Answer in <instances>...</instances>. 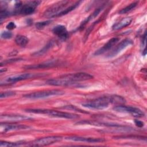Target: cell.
Instances as JSON below:
<instances>
[{
  "instance_id": "9",
  "label": "cell",
  "mask_w": 147,
  "mask_h": 147,
  "mask_svg": "<svg viewBox=\"0 0 147 147\" xmlns=\"http://www.w3.org/2000/svg\"><path fill=\"white\" fill-rule=\"evenodd\" d=\"M41 3L40 1H34L28 2L25 5H22L21 8L17 11L21 14L29 15L34 13L36 7Z\"/></svg>"
},
{
  "instance_id": "24",
  "label": "cell",
  "mask_w": 147,
  "mask_h": 147,
  "mask_svg": "<svg viewBox=\"0 0 147 147\" xmlns=\"http://www.w3.org/2000/svg\"><path fill=\"white\" fill-rule=\"evenodd\" d=\"M51 21H52L51 20H47V21H41V22H36V24H35L36 28L38 29H42L44 27H45L46 26L48 25L51 22Z\"/></svg>"
},
{
  "instance_id": "12",
  "label": "cell",
  "mask_w": 147,
  "mask_h": 147,
  "mask_svg": "<svg viewBox=\"0 0 147 147\" xmlns=\"http://www.w3.org/2000/svg\"><path fill=\"white\" fill-rule=\"evenodd\" d=\"M65 140L74 141H79L88 143H98L102 142L105 140L102 138H92V137H84L80 136H69L65 138Z\"/></svg>"
},
{
  "instance_id": "16",
  "label": "cell",
  "mask_w": 147,
  "mask_h": 147,
  "mask_svg": "<svg viewBox=\"0 0 147 147\" xmlns=\"http://www.w3.org/2000/svg\"><path fill=\"white\" fill-rule=\"evenodd\" d=\"M53 33L61 40H65L68 37V32L65 26L58 25L52 29Z\"/></svg>"
},
{
  "instance_id": "5",
  "label": "cell",
  "mask_w": 147,
  "mask_h": 147,
  "mask_svg": "<svg viewBox=\"0 0 147 147\" xmlns=\"http://www.w3.org/2000/svg\"><path fill=\"white\" fill-rule=\"evenodd\" d=\"M113 109L119 113H125L131 114L132 116L137 117V118H141L144 117L145 114L144 113L138 108L132 107V106H128L122 105H119L117 106H114Z\"/></svg>"
},
{
  "instance_id": "27",
  "label": "cell",
  "mask_w": 147,
  "mask_h": 147,
  "mask_svg": "<svg viewBox=\"0 0 147 147\" xmlns=\"http://www.w3.org/2000/svg\"><path fill=\"white\" fill-rule=\"evenodd\" d=\"M22 60V59H9V60H6L5 61H4L3 62H1V65L2 66L3 64H9V63H11L13 62H15V61H20Z\"/></svg>"
},
{
  "instance_id": "1",
  "label": "cell",
  "mask_w": 147,
  "mask_h": 147,
  "mask_svg": "<svg viewBox=\"0 0 147 147\" xmlns=\"http://www.w3.org/2000/svg\"><path fill=\"white\" fill-rule=\"evenodd\" d=\"M93 78V76L86 72H78L63 75L59 78L48 80L47 84L55 86H71L80 81H85Z\"/></svg>"
},
{
  "instance_id": "3",
  "label": "cell",
  "mask_w": 147,
  "mask_h": 147,
  "mask_svg": "<svg viewBox=\"0 0 147 147\" xmlns=\"http://www.w3.org/2000/svg\"><path fill=\"white\" fill-rule=\"evenodd\" d=\"M26 112L30 113H35V114H45L49 116L57 117V118H65V119H76L79 117V116L77 114L57 111V110H48V109H26L25 110Z\"/></svg>"
},
{
  "instance_id": "15",
  "label": "cell",
  "mask_w": 147,
  "mask_h": 147,
  "mask_svg": "<svg viewBox=\"0 0 147 147\" xmlns=\"http://www.w3.org/2000/svg\"><path fill=\"white\" fill-rule=\"evenodd\" d=\"M4 125L3 123L1 125V132H8L10 131H16L19 130H24L29 128V127L28 126L23 125H17V124H11V123H4Z\"/></svg>"
},
{
  "instance_id": "6",
  "label": "cell",
  "mask_w": 147,
  "mask_h": 147,
  "mask_svg": "<svg viewBox=\"0 0 147 147\" xmlns=\"http://www.w3.org/2000/svg\"><path fill=\"white\" fill-rule=\"evenodd\" d=\"M69 3L68 1H61L53 4L47 9L43 13V16L45 17H53L56 14H58L64 9L68 3Z\"/></svg>"
},
{
  "instance_id": "23",
  "label": "cell",
  "mask_w": 147,
  "mask_h": 147,
  "mask_svg": "<svg viewBox=\"0 0 147 147\" xmlns=\"http://www.w3.org/2000/svg\"><path fill=\"white\" fill-rule=\"evenodd\" d=\"M22 144L21 142H6L1 141L0 142V146H18L21 145Z\"/></svg>"
},
{
  "instance_id": "28",
  "label": "cell",
  "mask_w": 147,
  "mask_h": 147,
  "mask_svg": "<svg viewBox=\"0 0 147 147\" xmlns=\"http://www.w3.org/2000/svg\"><path fill=\"white\" fill-rule=\"evenodd\" d=\"M6 28L8 30H13L16 28V25L14 22H10L6 25Z\"/></svg>"
},
{
  "instance_id": "10",
  "label": "cell",
  "mask_w": 147,
  "mask_h": 147,
  "mask_svg": "<svg viewBox=\"0 0 147 147\" xmlns=\"http://www.w3.org/2000/svg\"><path fill=\"white\" fill-rule=\"evenodd\" d=\"M133 44V41L130 38H125L123 40L115 47L114 49H113V51L111 52H110L107 55V57L109 58H111L115 56L120 52H121L123 49H125L129 45H132Z\"/></svg>"
},
{
  "instance_id": "8",
  "label": "cell",
  "mask_w": 147,
  "mask_h": 147,
  "mask_svg": "<svg viewBox=\"0 0 147 147\" xmlns=\"http://www.w3.org/2000/svg\"><path fill=\"white\" fill-rule=\"evenodd\" d=\"M43 74H30V73H25V74H21L18 75H14L12 76H8L4 80V83H16L17 82H20L21 80H24L26 79H30V78H37L39 76H42ZM3 81H1V82H3Z\"/></svg>"
},
{
  "instance_id": "7",
  "label": "cell",
  "mask_w": 147,
  "mask_h": 147,
  "mask_svg": "<svg viewBox=\"0 0 147 147\" xmlns=\"http://www.w3.org/2000/svg\"><path fill=\"white\" fill-rule=\"evenodd\" d=\"M62 139L61 137L60 136H49L46 137L40 138L37 139L31 142L28 145L32 146H42L51 145L56 143Z\"/></svg>"
},
{
  "instance_id": "20",
  "label": "cell",
  "mask_w": 147,
  "mask_h": 147,
  "mask_svg": "<svg viewBox=\"0 0 147 147\" xmlns=\"http://www.w3.org/2000/svg\"><path fill=\"white\" fill-rule=\"evenodd\" d=\"M15 42L20 47H25L29 42V39L25 36L17 34L15 37Z\"/></svg>"
},
{
  "instance_id": "25",
  "label": "cell",
  "mask_w": 147,
  "mask_h": 147,
  "mask_svg": "<svg viewBox=\"0 0 147 147\" xmlns=\"http://www.w3.org/2000/svg\"><path fill=\"white\" fill-rule=\"evenodd\" d=\"M16 95V92L14 91H5L1 93L0 98H6L8 97H10Z\"/></svg>"
},
{
  "instance_id": "19",
  "label": "cell",
  "mask_w": 147,
  "mask_h": 147,
  "mask_svg": "<svg viewBox=\"0 0 147 147\" xmlns=\"http://www.w3.org/2000/svg\"><path fill=\"white\" fill-rule=\"evenodd\" d=\"M101 10H102V7H99V8L96 9L91 15H90L87 18H86V19L82 22V24H80V26H79V29H81L83 28L86 26V25L89 21H90L92 20V19L95 18L99 14V13H100V11H101Z\"/></svg>"
},
{
  "instance_id": "17",
  "label": "cell",
  "mask_w": 147,
  "mask_h": 147,
  "mask_svg": "<svg viewBox=\"0 0 147 147\" xmlns=\"http://www.w3.org/2000/svg\"><path fill=\"white\" fill-rule=\"evenodd\" d=\"M131 21H132V18L131 17H127L123 18L120 21L114 24L112 26V28L113 30H115L121 29L129 25L131 22Z\"/></svg>"
},
{
  "instance_id": "18",
  "label": "cell",
  "mask_w": 147,
  "mask_h": 147,
  "mask_svg": "<svg viewBox=\"0 0 147 147\" xmlns=\"http://www.w3.org/2000/svg\"><path fill=\"white\" fill-rule=\"evenodd\" d=\"M80 3H81V1H78V2H75V3L72 4V5H71V6H69L66 7V8H65L63 10H62L61 11H60V12L58 14H56L55 16H54L53 17V18H54V17H61V16H64V15L68 14V13L74 10L75 9H76V8L79 5V4H80Z\"/></svg>"
},
{
  "instance_id": "2",
  "label": "cell",
  "mask_w": 147,
  "mask_h": 147,
  "mask_svg": "<svg viewBox=\"0 0 147 147\" xmlns=\"http://www.w3.org/2000/svg\"><path fill=\"white\" fill-rule=\"evenodd\" d=\"M115 104V95L100 96L90 102L82 103V106L84 107L94 109L102 110L109 107V104Z\"/></svg>"
},
{
  "instance_id": "22",
  "label": "cell",
  "mask_w": 147,
  "mask_h": 147,
  "mask_svg": "<svg viewBox=\"0 0 147 147\" xmlns=\"http://www.w3.org/2000/svg\"><path fill=\"white\" fill-rule=\"evenodd\" d=\"M137 5H138V2H132L130 4H129V5H127V6H126L125 7H124L123 9H121L119 11V13L121 14H125L126 13H128L129 11H131L132 9H134Z\"/></svg>"
},
{
  "instance_id": "26",
  "label": "cell",
  "mask_w": 147,
  "mask_h": 147,
  "mask_svg": "<svg viewBox=\"0 0 147 147\" xmlns=\"http://www.w3.org/2000/svg\"><path fill=\"white\" fill-rule=\"evenodd\" d=\"M1 38H4V39H9L10 38L12 37V33L10 32H7V31H5L1 33Z\"/></svg>"
},
{
  "instance_id": "29",
  "label": "cell",
  "mask_w": 147,
  "mask_h": 147,
  "mask_svg": "<svg viewBox=\"0 0 147 147\" xmlns=\"http://www.w3.org/2000/svg\"><path fill=\"white\" fill-rule=\"evenodd\" d=\"M63 108H65V109H71V110H76L77 111H79V112H81V113H86L87 112H85L84 111H82V110H80L79 109H77L76 108L75 106H66L65 107H63Z\"/></svg>"
},
{
  "instance_id": "14",
  "label": "cell",
  "mask_w": 147,
  "mask_h": 147,
  "mask_svg": "<svg viewBox=\"0 0 147 147\" xmlns=\"http://www.w3.org/2000/svg\"><path fill=\"white\" fill-rule=\"evenodd\" d=\"M119 40V38L118 37H113L110 40H109L102 48L98 49L94 53V55L98 56L102 55L106 52L108 51L109 49H110L114 45H115L118 41Z\"/></svg>"
},
{
  "instance_id": "13",
  "label": "cell",
  "mask_w": 147,
  "mask_h": 147,
  "mask_svg": "<svg viewBox=\"0 0 147 147\" xmlns=\"http://www.w3.org/2000/svg\"><path fill=\"white\" fill-rule=\"evenodd\" d=\"M59 65V63L57 60H51L45 62H43L37 64H33L29 65L24 67L25 69H44V68H52L56 65Z\"/></svg>"
},
{
  "instance_id": "11",
  "label": "cell",
  "mask_w": 147,
  "mask_h": 147,
  "mask_svg": "<svg viewBox=\"0 0 147 147\" xmlns=\"http://www.w3.org/2000/svg\"><path fill=\"white\" fill-rule=\"evenodd\" d=\"M1 119L4 122H14L30 120L32 118L27 116L18 114H2L1 115Z\"/></svg>"
},
{
  "instance_id": "4",
  "label": "cell",
  "mask_w": 147,
  "mask_h": 147,
  "mask_svg": "<svg viewBox=\"0 0 147 147\" xmlns=\"http://www.w3.org/2000/svg\"><path fill=\"white\" fill-rule=\"evenodd\" d=\"M64 94V92L61 90H48L45 91H41L30 93L24 95V98L28 99H41L53 96H59L62 95Z\"/></svg>"
},
{
  "instance_id": "21",
  "label": "cell",
  "mask_w": 147,
  "mask_h": 147,
  "mask_svg": "<svg viewBox=\"0 0 147 147\" xmlns=\"http://www.w3.org/2000/svg\"><path fill=\"white\" fill-rule=\"evenodd\" d=\"M53 46V42L52 41H51L47 45H45L42 49L38 51L37 52H36L33 53V56H41L43 54H44L45 52H47Z\"/></svg>"
},
{
  "instance_id": "30",
  "label": "cell",
  "mask_w": 147,
  "mask_h": 147,
  "mask_svg": "<svg viewBox=\"0 0 147 147\" xmlns=\"http://www.w3.org/2000/svg\"><path fill=\"white\" fill-rule=\"evenodd\" d=\"M134 123H135V125L138 127H142L144 126V123L143 122H142L141 121H140V120H138V119H136L134 120Z\"/></svg>"
}]
</instances>
